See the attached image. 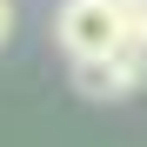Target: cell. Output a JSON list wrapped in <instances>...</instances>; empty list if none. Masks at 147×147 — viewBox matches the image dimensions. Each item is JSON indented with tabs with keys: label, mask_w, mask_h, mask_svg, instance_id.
<instances>
[{
	"label": "cell",
	"mask_w": 147,
	"mask_h": 147,
	"mask_svg": "<svg viewBox=\"0 0 147 147\" xmlns=\"http://www.w3.org/2000/svg\"><path fill=\"white\" fill-rule=\"evenodd\" d=\"M120 7H127V13H134V20H147V0H120Z\"/></svg>",
	"instance_id": "3"
},
{
	"label": "cell",
	"mask_w": 147,
	"mask_h": 147,
	"mask_svg": "<svg viewBox=\"0 0 147 147\" xmlns=\"http://www.w3.org/2000/svg\"><path fill=\"white\" fill-rule=\"evenodd\" d=\"M127 34V7L120 0H67L54 13V40L67 47V60H100Z\"/></svg>",
	"instance_id": "1"
},
{
	"label": "cell",
	"mask_w": 147,
	"mask_h": 147,
	"mask_svg": "<svg viewBox=\"0 0 147 147\" xmlns=\"http://www.w3.org/2000/svg\"><path fill=\"white\" fill-rule=\"evenodd\" d=\"M13 27H20V20H13V0H0V47L13 40Z\"/></svg>",
	"instance_id": "2"
}]
</instances>
